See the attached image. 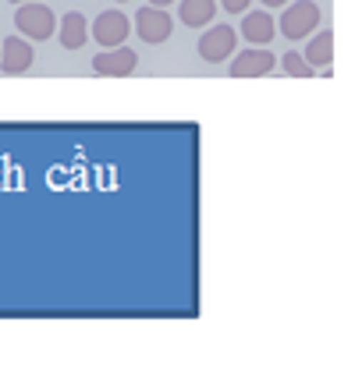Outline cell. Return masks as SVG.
<instances>
[{
	"instance_id": "6da1fadb",
	"label": "cell",
	"mask_w": 355,
	"mask_h": 365,
	"mask_svg": "<svg viewBox=\"0 0 355 365\" xmlns=\"http://www.w3.org/2000/svg\"><path fill=\"white\" fill-rule=\"evenodd\" d=\"M14 25L25 39H50L57 32V14L43 4V0H32V4H18V14H14Z\"/></svg>"
},
{
	"instance_id": "7a4b0ae2",
	"label": "cell",
	"mask_w": 355,
	"mask_h": 365,
	"mask_svg": "<svg viewBox=\"0 0 355 365\" xmlns=\"http://www.w3.org/2000/svg\"><path fill=\"white\" fill-rule=\"evenodd\" d=\"M316 25H320V7H316L313 0L288 4V11L281 14V32H284V39H291V43L306 39Z\"/></svg>"
},
{
	"instance_id": "3957f363",
	"label": "cell",
	"mask_w": 355,
	"mask_h": 365,
	"mask_svg": "<svg viewBox=\"0 0 355 365\" xmlns=\"http://www.w3.org/2000/svg\"><path fill=\"white\" fill-rule=\"evenodd\" d=\"M235 29L231 25H214V29H206L203 36H199V57L206 61V64H221V61H231L235 57Z\"/></svg>"
},
{
	"instance_id": "277c9868",
	"label": "cell",
	"mask_w": 355,
	"mask_h": 365,
	"mask_svg": "<svg viewBox=\"0 0 355 365\" xmlns=\"http://www.w3.org/2000/svg\"><path fill=\"white\" fill-rule=\"evenodd\" d=\"M135 32H139V39L142 43H167L171 39V18H167V11L164 7H142L139 14H135Z\"/></svg>"
},
{
	"instance_id": "5b68a950",
	"label": "cell",
	"mask_w": 355,
	"mask_h": 365,
	"mask_svg": "<svg viewBox=\"0 0 355 365\" xmlns=\"http://www.w3.org/2000/svg\"><path fill=\"white\" fill-rule=\"evenodd\" d=\"M32 46H29V39L25 36H7L4 43H0V71L4 75H25L29 68H32Z\"/></svg>"
},
{
	"instance_id": "8992f818",
	"label": "cell",
	"mask_w": 355,
	"mask_h": 365,
	"mask_svg": "<svg viewBox=\"0 0 355 365\" xmlns=\"http://www.w3.org/2000/svg\"><path fill=\"white\" fill-rule=\"evenodd\" d=\"M274 53L270 50H263V46H249V50H241L238 57H231V75L235 78H263V75H270L274 71Z\"/></svg>"
},
{
	"instance_id": "52a82bcc",
	"label": "cell",
	"mask_w": 355,
	"mask_h": 365,
	"mask_svg": "<svg viewBox=\"0 0 355 365\" xmlns=\"http://www.w3.org/2000/svg\"><path fill=\"white\" fill-rule=\"evenodd\" d=\"M93 39L100 43V46H107V50H114L121 46L124 39H128V18L121 14V11H104L96 21H93Z\"/></svg>"
},
{
	"instance_id": "ba28073f",
	"label": "cell",
	"mask_w": 355,
	"mask_h": 365,
	"mask_svg": "<svg viewBox=\"0 0 355 365\" xmlns=\"http://www.w3.org/2000/svg\"><path fill=\"white\" fill-rule=\"evenodd\" d=\"M135 64H139V57H135V50H128V46H114V50L93 57V71H96V75H107V78L131 75Z\"/></svg>"
},
{
	"instance_id": "9c48e42d",
	"label": "cell",
	"mask_w": 355,
	"mask_h": 365,
	"mask_svg": "<svg viewBox=\"0 0 355 365\" xmlns=\"http://www.w3.org/2000/svg\"><path fill=\"white\" fill-rule=\"evenodd\" d=\"M274 32H277V25H274V18H270L266 11H249V14L241 18V36H245L252 46H266V43L274 39Z\"/></svg>"
},
{
	"instance_id": "30bf717a",
	"label": "cell",
	"mask_w": 355,
	"mask_h": 365,
	"mask_svg": "<svg viewBox=\"0 0 355 365\" xmlns=\"http://www.w3.org/2000/svg\"><path fill=\"white\" fill-rule=\"evenodd\" d=\"M331 57H334V32L324 29V32H316V36L309 39V46H306V61H309L313 68H320V71L331 78V75H334Z\"/></svg>"
},
{
	"instance_id": "8fae6325",
	"label": "cell",
	"mask_w": 355,
	"mask_h": 365,
	"mask_svg": "<svg viewBox=\"0 0 355 365\" xmlns=\"http://www.w3.org/2000/svg\"><path fill=\"white\" fill-rule=\"evenodd\" d=\"M57 39H61L64 50H79V46H86V39H89L86 14H79V11L64 14V18H61V29H57Z\"/></svg>"
},
{
	"instance_id": "7c38bea8",
	"label": "cell",
	"mask_w": 355,
	"mask_h": 365,
	"mask_svg": "<svg viewBox=\"0 0 355 365\" xmlns=\"http://www.w3.org/2000/svg\"><path fill=\"white\" fill-rule=\"evenodd\" d=\"M178 18L189 29H206L217 18V4L214 0H178Z\"/></svg>"
},
{
	"instance_id": "4fadbf2b",
	"label": "cell",
	"mask_w": 355,
	"mask_h": 365,
	"mask_svg": "<svg viewBox=\"0 0 355 365\" xmlns=\"http://www.w3.org/2000/svg\"><path fill=\"white\" fill-rule=\"evenodd\" d=\"M281 68H284V75H291V78H313V71H316V68H313L306 57H299L295 50L281 57Z\"/></svg>"
},
{
	"instance_id": "5bb4252c",
	"label": "cell",
	"mask_w": 355,
	"mask_h": 365,
	"mask_svg": "<svg viewBox=\"0 0 355 365\" xmlns=\"http://www.w3.org/2000/svg\"><path fill=\"white\" fill-rule=\"evenodd\" d=\"M221 7H224L228 14H241V11L249 7V0H221Z\"/></svg>"
},
{
	"instance_id": "9a60e30c",
	"label": "cell",
	"mask_w": 355,
	"mask_h": 365,
	"mask_svg": "<svg viewBox=\"0 0 355 365\" xmlns=\"http://www.w3.org/2000/svg\"><path fill=\"white\" fill-rule=\"evenodd\" d=\"M266 7H284V4H291V0H263Z\"/></svg>"
},
{
	"instance_id": "2e32d148",
	"label": "cell",
	"mask_w": 355,
	"mask_h": 365,
	"mask_svg": "<svg viewBox=\"0 0 355 365\" xmlns=\"http://www.w3.org/2000/svg\"><path fill=\"white\" fill-rule=\"evenodd\" d=\"M153 7H167V4H174V0H149Z\"/></svg>"
},
{
	"instance_id": "e0dca14e",
	"label": "cell",
	"mask_w": 355,
	"mask_h": 365,
	"mask_svg": "<svg viewBox=\"0 0 355 365\" xmlns=\"http://www.w3.org/2000/svg\"><path fill=\"white\" fill-rule=\"evenodd\" d=\"M11 4H32V0H11Z\"/></svg>"
},
{
	"instance_id": "ac0fdd59",
	"label": "cell",
	"mask_w": 355,
	"mask_h": 365,
	"mask_svg": "<svg viewBox=\"0 0 355 365\" xmlns=\"http://www.w3.org/2000/svg\"><path fill=\"white\" fill-rule=\"evenodd\" d=\"M118 4H124V0H118Z\"/></svg>"
}]
</instances>
